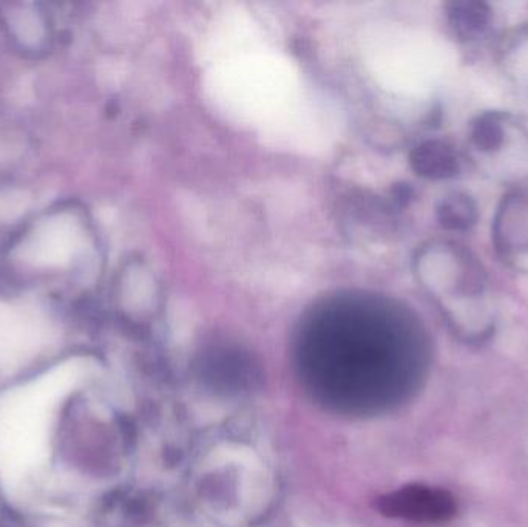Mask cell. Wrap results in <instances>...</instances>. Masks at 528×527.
<instances>
[{
    "label": "cell",
    "mask_w": 528,
    "mask_h": 527,
    "mask_svg": "<svg viewBox=\"0 0 528 527\" xmlns=\"http://www.w3.org/2000/svg\"><path fill=\"white\" fill-rule=\"evenodd\" d=\"M377 507L388 517L425 524L445 523L457 512L451 493L422 484H411L385 495Z\"/></svg>",
    "instance_id": "1"
},
{
    "label": "cell",
    "mask_w": 528,
    "mask_h": 527,
    "mask_svg": "<svg viewBox=\"0 0 528 527\" xmlns=\"http://www.w3.org/2000/svg\"><path fill=\"white\" fill-rule=\"evenodd\" d=\"M411 164L417 174L433 180L454 177L459 170L456 152L444 141L420 144L411 155Z\"/></svg>",
    "instance_id": "2"
},
{
    "label": "cell",
    "mask_w": 528,
    "mask_h": 527,
    "mask_svg": "<svg viewBox=\"0 0 528 527\" xmlns=\"http://www.w3.org/2000/svg\"><path fill=\"white\" fill-rule=\"evenodd\" d=\"M439 218L445 228L451 231H465L476 223L478 208L468 195L453 194L440 206Z\"/></svg>",
    "instance_id": "3"
},
{
    "label": "cell",
    "mask_w": 528,
    "mask_h": 527,
    "mask_svg": "<svg viewBox=\"0 0 528 527\" xmlns=\"http://www.w3.org/2000/svg\"><path fill=\"white\" fill-rule=\"evenodd\" d=\"M474 146L482 152H493L504 144V127L495 116H482L471 132Z\"/></svg>",
    "instance_id": "4"
},
{
    "label": "cell",
    "mask_w": 528,
    "mask_h": 527,
    "mask_svg": "<svg viewBox=\"0 0 528 527\" xmlns=\"http://www.w3.org/2000/svg\"><path fill=\"white\" fill-rule=\"evenodd\" d=\"M454 13V24L459 31L471 36L473 33H478L487 22V13H485L482 5L464 4L456 7Z\"/></svg>",
    "instance_id": "5"
}]
</instances>
